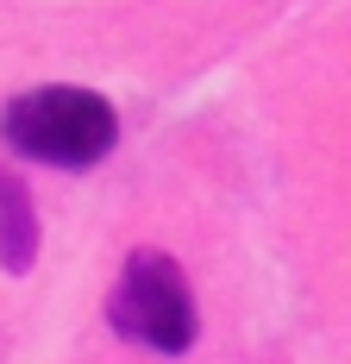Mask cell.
Instances as JSON below:
<instances>
[{
  "instance_id": "cell-1",
  "label": "cell",
  "mask_w": 351,
  "mask_h": 364,
  "mask_svg": "<svg viewBox=\"0 0 351 364\" xmlns=\"http://www.w3.org/2000/svg\"><path fill=\"white\" fill-rule=\"evenodd\" d=\"M0 139L50 170H94L107 151L119 145V113L107 95L75 88V82H50L32 95H13L0 107Z\"/></svg>"
},
{
  "instance_id": "cell-3",
  "label": "cell",
  "mask_w": 351,
  "mask_h": 364,
  "mask_svg": "<svg viewBox=\"0 0 351 364\" xmlns=\"http://www.w3.org/2000/svg\"><path fill=\"white\" fill-rule=\"evenodd\" d=\"M38 264V208H32V188L0 164V270L26 277Z\"/></svg>"
},
{
  "instance_id": "cell-2",
  "label": "cell",
  "mask_w": 351,
  "mask_h": 364,
  "mask_svg": "<svg viewBox=\"0 0 351 364\" xmlns=\"http://www.w3.org/2000/svg\"><path fill=\"white\" fill-rule=\"evenodd\" d=\"M107 327L151 358H182L195 346V295L170 252H132L107 295Z\"/></svg>"
}]
</instances>
